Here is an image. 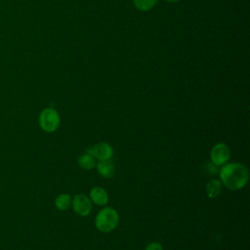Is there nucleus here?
<instances>
[{"label": "nucleus", "mask_w": 250, "mask_h": 250, "mask_svg": "<svg viewBox=\"0 0 250 250\" xmlns=\"http://www.w3.org/2000/svg\"><path fill=\"white\" fill-rule=\"evenodd\" d=\"M219 180L229 190L243 188L249 181V169L239 162H228L219 169Z\"/></svg>", "instance_id": "obj_1"}, {"label": "nucleus", "mask_w": 250, "mask_h": 250, "mask_svg": "<svg viewBox=\"0 0 250 250\" xmlns=\"http://www.w3.org/2000/svg\"><path fill=\"white\" fill-rule=\"evenodd\" d=\"M119 215L117 211L109 206L102 208L96 215L95 227L102 232H110L117 228Z\"/></svg>", "instance_id": "obj_2"}, {"label": "nucleus", "mask_w": 250, "mask_h": 250, "mask_svg": "<svg viewBox=\"0 0 250 250\" xmlns=\"http://www.w3.org/2000/svg\"><path fill=\"white\" fill-rule=\"evenodd\" d=\"M38 122L44 132L53 133L58 130L61 124V116L54 107H46L40 112Z\"/></svg>", "instance_id": "obj_3"}, {"label": "nucleus", "mask_w": 250, "mask_h": 250, "mask_svg": "<svg viewBox=\"0 0 250 250\" xmlns=\"http://www.w3.org/2000/svg\"><path fill=\"white\" fill-rule=\"evenodd\" d=\"M230 158V149L225 143H217L210 151V161L217 166H223Z\"/></svg>", "instance_id": "obj_4"}, {"label": "nucleus", "mask_w": 250, "mask_h": 250, "mask_svg": "<svg viewBox=\"0 0 250 250\" xmlns=\"http://www.w3.org/2000/svg\"><path fill=\"white\" fill-rule=\"evenodd\" d=\"M71 206H72L73 211L77 215H79L81 217H86L91 213L92 208H93V203H92L91 199L89 198V196L79 193L72 197Z\"/></svg>", "instance_id": "obj_5"}, {"label": "nucleus", "mask_w": 250, "mask_h": 250, "mask_svg": "<svg viewBox=\"0 0 250 250\" xmlns=\"http://www.w3.org/2000/svg\"><path fill=\"white\" fill-rule=\"evenodd\" d=\"M87 152L92 154L95 159H98L99 161L101 160H110L111 157L113 156V147L104 142L99 143L95 145L94 146L90 147Z\"/></svg>", "instance_id": "obj_6"}, {"label": "nucleus", "mask_w": 250, "mask_h": 250, "mask_svg": "<svg viewBox=\"0 0 250 250\" xmlns=\"http://www.w3.org/2000/svg\"><path fill=\"white\" fill-rule=\"evenodd\" d=\"M89 198L98 206H105L108 202V193L102 187H94L90 190Z\"/></svg>", "instance_id": "obj_7"}, {"label": "nucleus", "mask_w": 250, "mask_h": 250, "mask_svg": "<svg viewBox=\"0 0 250 250\" xmlns=\"http://www.w3.org/2000/svg\"><path fill=\"white\" fill-rule=\"evenodd\" d=\"M99 175L103 178H112L115 173V168L110 160H101L96 164Z\"/></svg>", "instance_id": "obj_8"}, {"label": "nucleus", "mask_w": 250, "mask_h": 250, "mask_svg": "<svg viewBox=\"0 0 250 250\" xmlns=\"http://www.w3.org/2000/svg\"><path fill=\"white\" fill-rule=\"evenodd\" d=\"M222 183L220 182V180L217 179H212L211 181H209L206 184V194L209 198L213 199L216 198L217 196L220 195L221 191H222Z\"/></svg>", "instance_id": "obj_9"}, {"label": "nucleus", "mask_w": 250, "mask_h": 250, "mask_svg": "<svg viewBox=\"0 0 250 250\" xmlns=\"http://www.w3.org/2000/svg\"><path fill=\"white\" fill-rule=\"evenodd\" d=\"M77 163L84 170H92L96 166V159L92 154L86 151L78 157Z\"/></svg>", "instance_id": "obj_10"}, {"label": "nucleus", "mask_w": 250, "mask_h": 250, "mask_svg": "<svg viewBox=\"0 0 250 250\" xmlns=\"http://www.w3.org/2000/svg\"><path fill=\"white\" fill-rule=\"evenodd\" d=\"M72 197L68 193H61L55 199V206L58 210L64 211L71 206Z\"/></svg>", "instance_id": "obj_11"}, {"label": "nucleus", "mask_w": 250, "mask_h": 250, "mask_svg": "<svg viewBox=\"0 0 250 250\" xmlns=\"http://www.w3.org/2000/svg\"><path fill=\"white\" fill-rule=\"evenodd\" d=\"M135 8L141 12H147L151 10L158 2V0H132Z\"/></svg>", "instance_id": "obj_12"}, {"label": "nucleus", "mask_w": 250, "mask_h": 250, "mask_svg": "<svg viewBox=\"0 0 250 250\" xmlns=\"http://www.w3.org/2000/svg\"><path fill=\"white\" fill-rule=\"evenodd\" d=\"M205 169H206V171H207L209 174H211V175H215V174H217V173L219 172V166L215 165V164L212 163L211 161L208 162V163H206Z\"/></svg>", "instance_id": "obj_13"}, {"label": "nucleus", "mask_w": 250, "mask_h": 250, "mask_svg": "<svg viewBox=\"0 0 250 250\" xmlns=\"http://www.w3.org/2000/svg\"><path fill=\"white\" fill-rule=\"evenodd\" d=\"M145 250H163V246L161 243L153 241V242H150L149 244H147L146 246Z\"/></svg>", "instance_id": "obj_14"}, {"label": "nucleus", "mask_w": 250, "mask_h": 250, "mask_svg": "<svg viewBox=\"0 0 250 250\" xmlns=\"http://www.w3.org/2000/svg\"><path fill=\"white\" fill-rule=\"evenodd\" d=\"M164 1L169 2V3H175V2H178V1H180V0H164Z\"/></svg>", "instance_id": "obj_15"}]
</instances>
